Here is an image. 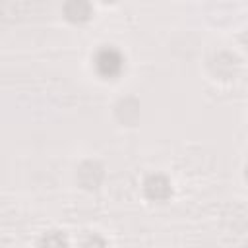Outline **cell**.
<instances>
[{"instance_id": "1", "label": "cell", "mask_w": 248, "mask_h": 248, "mask_svg": "<svg viewBox=\"0 0 248 248\" xmlns=\"http://www.w3.org/2000/svg\"><path fill=\"white\" fill-rule=\"evenodd\" d=\"M97 68L103 76H116L122 68V56L114 48H103L97 54Z\"/></svg>"}, {"instance_id": "2", "label": "cell", "mask_w": 248, "mask_h": 248, "mask_svg": "<svg viewBox=\"0 0 248 248\" xmlns=\"http://www.w3.org/2000/svg\"><path fill=\"white\" fill-rule=\"evenodd\" d=\"M45 242H46V248H66V242H64V238H62V236H58V234H52V236H48Z\"/></svg>"}]
</instances>
